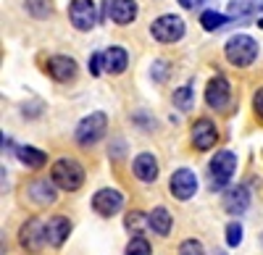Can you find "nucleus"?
Listing matches in <instances>:
<instances>
[{
    "mask_svg": "<svg viewBox=\"0 0 263 255\" xmlns=\"http://www.w3.org/2000/svg\"><path fill=\"white\" fill-rule=\"evenodd\" d=\"M50 179H53L55 187L66 189V192H77V189L84 184V168L74 158H61L50 168Z\"/></svg>",
    "mask_w": 263,
    "mask_h": 255,
    "instance_id": "obj_1",
    "label": "nucleus"
},
{
    "mask_svg": "<svg viewBox=\"0 0 263 255\" xmlns=\"http://www.w3.org/2000/svg\"><path fill=\"white\" fill-rule=\"evenodd\" d=\"M227 61L232 66H250V63L258 58V42L250 34H234L227 40Z\"/></svg>",
    "mask_w": 263,
    "mask_h": 255,
    "instance_id": "obj_2",
    "label": "nucleus"
},
{
    "mask_svg": "<svg viewBox=\"0 0 263 255\" xmlns=\"http://www.w3.org/2000/svg\"><path fill=\"white\" fill-rule=\"evenodd\" d=\"M108 132V116L103 111H95L90 116H84L77 126V142L82 147H90L98 140H103V134Z\"/></svg>",
    "mask_w": 263,
    "mask_h": 255,
    "instance_id": "obj_3",
    "label": "nucleus"
},
{
    "mask_svg": "<svg viewBox=\"0 0 263 255\" xmlns=\"http://www.w3.org/2000/svg\"><path fill=\"white\" fill-rule=\"evenodd\" d=\"M208 171H211V187L213 189H221L229 184V179L234 176L237 171V155L232 150H221V153H216L211 158V166H208Z\"/></svg>",
    "mask_w": 263,
    "mask_h": 255,
    "instance_id": "obj_4",
    "label": "nucleus"
},
{
    "mask_svg": "<svg viewBox=\"0 0 263 255\" xmlns=\"http://www.w3.org/2000/svg\"><path fill=\"white\" fill-rule=\"evenodd\" d=\"M150 34L158 42H177L184 37V21H182V16H174V13L158 16L150 27Z\"/></svg>",
    "mask_w": 263,
    "mask_h": 255,
    "instance_id": "obj_5",
    "label": "nucleus"
},
{
    "mask_svg": "<svg viewBox=\"0 0 263 255\" xmlns=\"http://www.w3.org/2000/svg\"><path fill=\"white\" fill-rule=\"evenodd\" d=\"M18 240H21V245H24L27 250L37 252L42 245L48 242V224H42L40 219H29L24 226H21Z\"/></svg>",
    "mask_w": 263,
    "mask_h": 255,
    "instance_id": "obj_6",
    "label": "nucleus"
},
{
    "mask_svg": "<svg viewBox=\"0 0 263 255\" xmlns=\"http://www.w3.org/2000/svg\"><path fill=\"white\" fill-rule=\"evenodd\" d=\"M168 189L177 200H190L197 192V176L190 171V168H177V171L171 174Z\"/></svg>",
    "mask_w": 263,
    "mask_h": 255,
    "instance_id": "obj_7",
    "label": "nucleus"
},
{
    "mask_svg": "<svg viewBox=\"0 0 263 255\" xmlns=\"http://www.w3.org/2000/svg\"><path fill=\"white\" fill-rule=\"evenodd\" d=\"M69 18H71V24H74L79 32L92 29L95 21H98V18H95V3H92V0H71Z\"/></svg>",
    "mask_w": 263,
    "mask_h": 255,
    "instance_id": "obj_8",
    "label": "nucleus"
},
{
    "mask_svg": "<svg viewBox=\"0 0 263 255\" xmlns=\"http://www.w3.org/2000/svg\"><path fill=\"white\" fill-rule=\"evenodd\" d=\"M229 97H232V90H229L227 76L216 74V76L208 82V87H205V103L211 105L213 111H221V108H227Z\"/></svg>",
    "mask_w": 263,
    "mask_h": 255,
    "instance_id": "obj_9",
    "label": "nucleus"
},
{
    "mask_svg": "<svg viewBox=\"0 0 263 255\" xmlns=\"http://www.w3.org/2000/svg\"><path fill=\"white\" fill-rule=\"evenodd\" d=\"M92 208L98 210L100 216H116L119 210L124 208V195L119 189H98L95 198H92Z\"/></svg>",
    "mask_w": 263,
    "mask_h": 255,
    "instance_id": "obj_10",
    "label": "nucleus"
},
{
    "mask_svg": "<svg viewBox=\"0 0 263 255\" xmlns=\"http://www.w3.org/2000/svg\"><path fill=\"white\" fill-rule=\"evenodd\" d=\"M218 140V132H216V124L211 119H197L195 126H192V145L197 150H211Z\"/></svg>",
    "mask_w": 263,
    "mask_h": 255,
    "instance_id": "obj_11",
    "label": "nucleus"
},
{
    "mask_svg": "<svg viewBox=\"0 0 263 255\" xmlns=\"http://www.w3.org/2000/svg\"><path fill=\"white\" fill-rule=\"evenodd\" d=\"M248 208H250V192H248L245 184H237V187L227 189V195H224V210L227 213L242 216Z\"/></svg>",
    "mask_w": 263,
    "mask_h": 255,
    "instance_id": "obj_12",
    "label": "nucleus"
},
{
    "mask_svg": "<svg viewBox=\"0 0 263 255\" xmlns=\"http://www.w3.org/2000/svg\"><path fill=\"white\" fill-rule=\"evenodd\" d=\"M48 74L55 82H69L77 76V61L69 55H53L48 58Z\"/></svg>",
    "mask_w": 263,
    "mask_h": 255,
    "instance_id": "obj_13",
    "label": "nucleus"
},
{
    "mask_svg": "<svg viewBox=\"0 0 263 255\" xmlns=\"http://www.w3.org/2000/svg\"><path fill=\"white\" fill-rule=\"evenodd\" d=\"M137 3L135 0H111L108 3V16H111V21H116V24H132V21L137 18Z\"/></svg>",
    "mask_w": 263,
    "mask_h": 255,
    "instance_id": "obj_14",
    "label": "nucleus"
},
{
    "mask_svg": "<svg viewBox=\"0 0 263 255\" xmlns=\"http://www.w3.org/2000/svg\"><path fill=\"white\" fill-rule=\"evenodd\" d=\"M129 66V53L119 45H111L105 53H103V69L108 74H124Z\"/></svg>",
    "mask_w": 263,
    "mask_h": 255,
    "instance_id": "obj_15",
    "label": "nucleus"
},
{
    "mask_svg": "<svg viewBox=\"0 0 263 255\" xmlns=\"http://www.w3.org/2000/svg\"><path fill=\"white\" fill-rule=\"evenodd\" d=\"M132 168H135V176L140 182H156L158 179V161L153 158V153H140L135 158V163H132Z\"/></svg>",
    "mask_w": 263,
    "mask_h": 255,
    "instance_id": "obj_16",
    "label": "nucleus"
},
{
    "mask_svg": "<svg viewBox=\"0 0 263 255\" xmlns=\"http://www.w3.org/2000/svg\"><path fill=\"white\" fill-rule=\"evenodd\" d=\"M69 234H71V221L66 219V216H53V219H48V242H50L53 247H61Z\"/></svg>",
    "mask_w": 263,
    "mask_h": 255,
    "instance_id": "obj_17",
    "label": "nucleus"
},
{
    "mask_svg": "<svg viewBox=\"0 0 263 255\" xmlns=\"http://www.w3.org/2000/svg\"><path fill=\"white\" fill-rule=\"evenodd\" d=\"M29 198H32L34 203H40V205L55 203V187H53V182H48V179L32 182V184H29Z\"/></svg>",
    "mask_w": 263,
    "mask_h": 255,
    "instance_id": "obj_18",
    "label": "nucleus"
},
{
    "mask_svg": "<svg viewBox=\"0 0 263 255\" xmlns=\"http://www.w3.org/2000/svg\"><path fill=\"white\" fill-rule=\"evenodd\" d=\"M147 221H150V229L156 231V234H161V237H166L168 231H171V213L166 208H153V213L147 216Z\"/></svg>",
    "mask_w": 263,
    "mask_h": 255,
    "instance_id": "obj_19",
    "label": "nucleus"
},
{
    "mask_svg": "<svg viewBox=\"0 0 263 255\" xmlns=\"http://www.w3.org/2000/svg\"><path fill=\"white\" fill-rule=\"evenodd\" d=\"M16 155H18V161L24 163L27 168H42V166H45V161H48V155L42 153V150H37V147H32V145L18 147Z\"/></svg>",
    "mask_w": 263,
    "mask_h": 255,
    "instance_id": "obj_20",
    "label": "nucleus"
},
{
    "mask_svg": "<svg viewBox=\"0 0 263 255\" xmlns=\"http://www.w3.org/2000/svg\"><path fill=\"white\" fill-rule=\"evenodd\" d=\"M258 11V0H232L229 3V18L245 21Z\"/></svg>",
    "mask_w": 263,
    "mask_h": 255,
    "instance_id": "obj_21",
    "label": "nucleus"
},
{
    "mask_svg": "<svg viewBox=\"0 0 263 255\" xmlns=\"http://www.w3.org/2000/svg\"><path fill=\"white\" fill-rule=\"evenodd\" d=\"M227 18H229V16L218 13V11H203V13H200V24H203V29L216 32V29H221V27L227 24Z\"/></svg>",
    "mask_w": 263,
    "mask_h": 255,
    "instance_id": "obj_22",
    "label": "nucleus"
},
{
    "mask_svg": "<svg viewBox=\"0 0 263 255\" xmlns=\"http://www.w3.org/2000/svg\"><path fill=\"white\" fill-rule=\"evenodd\" d=\"M27 11L34 18H48L53 13V0H27Z\"/></svg>",
    "mask_w": 263,
    "mask_h": 255,
    "instance_id": "obj_23",
    "label": "nucleus"
},
{
    "mask_svg": "<svg viewBox=\"0 0 263 255\" xmlns=\"http://www.w3.org/2000/svg\"><path fill=\"white\" fill-rule=\"evenodd\" d=\"M174 105H177L179 111H190L192 108V87H190V84L174 90Z\"/></svg>",
    "mask_w": 263,
    "mask_h": 255,
    "instance_id": "obj_24",
    "label": "nucleus"
},
{
    "mask_svg": "<svg viewBox=\"0 0 263 255\" xmlns=\"http://www.w3.org/2000/svg\"><path fill=\"white\" fill-rule=\"evenodd\" d=\"M124 224H126V229H129V231H135V237H140V231H142L145 226H150V221L140 213V210H132V213L126 216V221H124Z\"/></svg>",
    "mask_w": 263,
    "mask_h": 255,
    "instance_id": "obj_25",
    "label": "nucleus"
},
{
    "mask_svg": "<svg viewBox=\"0 0 263 255\" xmlns=\"http://www.w3.org/2000/svg\"><path fill=\"white\" fill-rule=\"evenodd\" d=\"M126 255H150V242L145 237H132L126 245Z\"/></svg>",
    "mask_w": 263,
    "mask_h": 255,
    "instance_id": "obj_26",
    "label": "nucleus"
},
{
    "mask_svg": "<svg viewBox=\"0 0 263 255\" xmlns=\"http://www.w3.org/2000/svg\"><path fill=\"white\" fill-rule=\"evenodd\" d=\"M239 242H242V226H239L237 221H232V224L227 226V245H229V247H237Z\"/></svg>",
    "mask_w": 263,
    "mask_h": 255,
    "instance_id": "obj_27",
    "label": "nucleus"
},
{
    "mask_svg": "<svg viewBox=\"0 0 263 255\" xmlns=\"http://www.w3.org/2000/svg\"><path fill=\"white\" fill-rule=\"evenodd\" d=\"M179 255H205V250H203V245L197 240H184L179 245Z\"/></svg>",
    "mask_w": 263,
    "mask_h": 255,
    "instance_id": "obj_28",
    "label": "nucleus"
},
{
    "mask_svg": "<svg viewBox=\"0 0 263 255\" xmlns=\"http://www.w3.org/2000/svg\"><path fill=\"white\" fill-rule=\"evenodd\" d=\"M100 71H103V53H92L90 55V74L100 76Z\"/></svg>",
    "mask_w": 263,
    "mask_h": 255,
    "instance_id": "obj_29",
    "label": "nucleus"
},
{
    "mask_svg": "<svg viewBox=\"0 0 263 255\" xmlns=\"http://www.w3.org/2000/svg\"><path fill=\"white\" fill-rule=\"evenodd\" d=\"M166 69H168L166 61H156V63H153V76H156L158 82H163L166 79Z\"/></svg>",
    "mask_w": 263,
    "mask_h": 255,
    "instance_id": "obj_30",
    "label": "nucleus"
},
{
    "mask_svg": "<svg viewBox=\"0 0 263 255\" xmlns=\"http://www.w3.org/2000/svg\"><path fill=\"white\" fill-rule=\"evenodd\" d=\"M253 108H255V113L263 119V87L255 92V97H253Z\"/></svg>",
    "mask_w": 263,
    "mask_h": 255,
    "instance_id": "obj_31",
    "label": "nucleus"
},
{
    "mask_svg": "<svg viewBox=\"0 0 263 255\" xmlns=\"http://www.w3.org/2000/svg\"><path fill=\"white\" fill-rule=\"evenodd\" d=\"M203 3H208V0H179V6H184V8H197Z\"/></svg>",
    "mask_w": 263,
    "mask_h": 255,
    "instance_id": "obj_32",
    "label": "nucleus"
},
{
    "mask_svg": "<svg viewBox=\"0 0 263 255\" xmlns=\"http://www.w3.org/2000/svg\"><path fill=\"white\" fill-rule=\"evenodd\" d=\"M255 18H258V27H263V3L258 6V11H255Z\"/></svg>",
    "mask_w": 263,
    "mask_h": 255,
    "instance_id": "obj_33",
    "label": "nucleus"
},
{
    "mask_svg": "<svg viewBox=\"0 0 263 255\" xmlns=\"http://www.w3.org/2000/svg\"><path fill=\"white\" fill-rule=\"evenodd\" d=\"M260 245H263V234H260Z\"/></svg>",
    "mask_w": 263,
    "mask_h": 255,
    "instance_id": "obj_34",
    "label": "nucleus"
}]
</instances>
